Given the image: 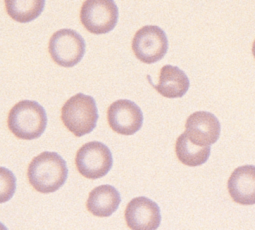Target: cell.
I'll return each mask as SVG.
<instances>
[{"label": "cell", "instance_id": "13", "mask_svg": "<svg viewBox=\"0 0 255 230\" xmlns=\"http://www.w3.org/2000/svg\"><path fill=\"white\" fill-rule=\"evenodd\" d=\"M155 90L167 98L182 97L189 88L187 75L178 67L164 65L159 73L158 84L153 85Z\"/></svg>", "mask_w": 255, "mask_h": 230}, {"label": "cell", "instance_id": "4", "mask_svg": "<svg viewBox=\"0 0 255 230\" xmlns=\"http://www.w3.org/2000/svg\"><path fill=\"white\" fill-rule=\"evenodd\" d=\"M112 164L111 151L106 145L97 141L82 145L75 156V165L78 172L88 179L103 177L109 172Z\"/></svg>", "mask_w": 255, "mask_h": 230}, {"label": "cell", "instance_id": "15", "mask_svg": "<svg viewBox=\"0 0 255 230\" xmlns=\"http://www.w3.org/2000/svg\"><path fill=\"white\" fill-rule=\"evenodd\" d=\"M43 0H6L5 9L15 21L25 23L37 18L44 8Z\"/></svg>", "mask_w": 255, "mask_h": 230}, {"label": "cell", "instance_id": "18", "mask_svg": "<svg viewBox=\"0 0 255 230\" xmlns=\"http://www.w3.org/2000/svg\"><path fill=\"white\" fill-rule=\"evenodd\" d=\"M252 54H253V56H254V58H255V40H254L253 45H252Z\"/></svg>", "mask_w": 255, "mask_h": 230}, {"label": "cell", "instance_id": "8", "mask_svg": "<svg viewBox=\"0 0 255 230\" xmlns=\"http://www.w3.org/2000/svg\"><path fill=\"white\" fill-rule=\"evenodd\" d=\"M107 121L114 132L122 135H132L141 128L143 114L134 102L120 99L108 107Z\"/></svg>", "mask_w": 255, "mask_h": 230}, {"label": "cell", "instance_id": "7", "mask_svg": "<svg viewBox=\"0 0 255 230\" xmlns=\"http://www.w3.org/2000/svg\"><path fill=\"white\" fill-rule=\"evenodd\" d=\"M131 46L137 59L150 64L162 59L166 54L168 39L160 27L146 25L137 30L132 39Z\"/></svg>", "mask_w": 255, "mask_h": 230}, {"label": "cell", "instance_id": "12", "mask_svg": "<svg viewBox=\"0 0 255 230\" xmlns=\"http://www.w3.org/2000/svg\"><path fill=\"white\" fill-rule=\"evenodd\" d=\"M120 201V194L115 187L108 184L100 185L89 193L86 208L94 216L108 217L117 210Z\"/></svg>", "mask_w": 255, "mask_h": 230}, {"label": "cell", "instance_id": "14", "mask_svg": "<svg viewBox=\"0 0 255 230\" xmlns=\"http://www.w3.org/2000/svg\"><path fill=\"white\" fill-rule=\"evenodd\" d=\"M210 146L201 147L190 142L183 132L175 142V153L178 160L186 166H200L210 156Z\"/></svg>", "mask_w": 255, "mask_h": 230}, {"label": "cell", "instance_id": "17", "mask_svg": "<svg viewBox=\"0 0 255 230\" xmlns=\"http://www.w3.org/2000/svg\"><path fill=\"white\" fill-rule=\"evenodd\" d=\"M0 230H8V229L6 228V226L4 224H2L1 222H0Z\"/></svg>", "mask_w": 255, "mask_h": 230}, {"label": "cell", "instance_id": "16", "mask_svg": "<svg viewBox=\"0 0 255 230\" xmlns=\"http://www.w3.org/2000/svg\"><path fill=\"white\" fill-rule=\"evenodd\" d=\"M16 190V178L7 168L0 166V203H5L12 198Z\"/></svg>", "mask_w": 255, "mask_h": 230}, {"label": "cell", "instance_id": "5", "mask_svg": "<svg viewBox=\"0 0 255 230\" xmlns=\"http://www.w3.org/2000/svg\"><path fill=\"white\" fill-rule=\"evenodd\" d=\"M48 51L52 60L62 67H72L83 58L85 41L72 29H61L52 34Z\"/></svg>", "mask_w": 255, "mask_h": 230}, {"label": "cell", "instance_id": "10", "mask_svg": "<svg viewBox=\"0 0 255 230\" xmlns=\"http://www.w3.org/2000/svg\"><path fill=\"white\" fill-rule=\"evenodd\" d=\"M124 216L131 230H156L161 222L159 206L143 196L133 198L127 204Z\"/></svg>", "mask_w": 255, "mask_h": 230}, {"label": "cell", "instance_id": "11", "mask_svg": "<svg viewBox=\"0 0 255 230\" xmlns=\"http://www.w3.org/2000/svg\"><path fill=\"white\" fill-rule=\"evenodd\" d=\"M227 189L234 202L241 205L255 204V166L237 167L228 179Z\"/></svg>", "mask_w": 255, "mask_h": 230}, {"label": "cell", "instance_id": "1", "mask_svg": "<svg viewBox=\"0 0 255 230\" xmlns=\"http://www.w3.org/2000/svg\"><path fill=\"white\" fill-rule=\"evenodd\" d=\"M68 169L65 160L56 152L45 151L35 156L27 169L30 185L40 193H52L66 181Z\"/></svg>", "mask_w": 255, "mask_h": 230}, {"label": "cell", "instance_id": "6", "mask_svg": "<svg viewBox=\"0 0 255 230\" xmlns=\"http://www.w3.org/2000/svg\"><path fill=\"white\" fill-rule=\"evenodd\" d=\"M118 20V8L111 0H87L80 10V21L89 32L104 34L111 31Z\"/></svg>", "mask_w": 255, "mask_h": 230}, {"label": "cell", "instance_id": "9", "mask_svg": "<svg viewBox=\"0 0 255 230\" xmlns=\"http://www.w3.org/2000/svg\"><path fill=\"white\" fill-rule=\"evenodd\" d=\"M220 129L219 120L214 114L207 111H196L188 116L184 133L194 145L206 147L218 140Z\"/></svg>", "mask_w": 255, "mask_h": 230}, {"label": "cell", "instance_id": "2", "mask_svg": "<svg viewBox=\"0 0 255 230\" xmlns=\"http://www.w3.org/2000/svg\"><path fill=\"white\" fill-rule=\"evenodd\" d=\"M46 125V112L44 108L35 101H19L8 113V129L18 139H36L44 132Z\"/></svg>", "mask_w": 255, "mask_h": 230}, {"label": "cell", "instance_id": "3", "mask_svg": "<svg viewBox=\"0 0 255 230\" xmlns=\"http://www.w3.org/2000/svg\"><path fill=\"white\" fill-rule=\"evenodd\" d=\"M61 120L64 126L77 137L90 133L98 120L94 98L83 93L69 98L62 106Z\"/></svg>", "mask_w": 255, "mask_h": 230}]
</instances>
